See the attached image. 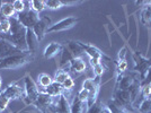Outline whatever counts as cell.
<instances>
[{
  "mask_svg": "<svg viewBox=\"0 0 151 113\" xmlns=\"http://www.w3.org/2000/svg\"><path fill=\"white\" fill-rule=\"evenodd\" d=\"M103 107H104V105H103V103H101V101L98 99L97 100V102L95 103L93 106H90L87 110V113H101V110H103Z\"/></svg>",
  "mask_w": 151,
  "mask_h": 113,
  "instance_id": "1f68e13d",
  "label": "cell"
},
{
  "mask_svg": "<svg viewBox=\"0 0 151 113\" xmlns=\"http://www.w3.org/2000/svg\"><path fill=\"white\" fill-rule=\"evenodd\" d=\"M28 5H29V9L36 14L42 13L45 9V2L43 0H32V1H28Z\"/></svg>",
  "mask_w": 151,
  "mask_h": 113,
  "instance_id": "d4e9b609",
  "label": "cell"
},
{
  "mask_svg": "<svg viewBox=\"0 0 151 113\" xmlns=\"http://www.w3.org/2000/svg\"><path fill=\"white\" fill-rule=\"evenodd\" d=\"M123 113H131V112H130L129 110H126V109H124V110H123Z\"/></svg>",
  "mask_w": 151,
  "mask_h": 113,
  "instance_id": "b9f144b4",
  "label": "cell"
},
{
  "mask_svg": "<svg viewBox=\"0 0 151 113\" xmlns=\"http://www.w3.org/2000/svg\"><path fill=\"white\" fill-rule=\"evenodd\" d=\"M70 107H71V113H87V104L82 103L81 101L79 100L76 96L72 103H70Z\"/></svg>",
  "mask_w": 151,
  "mask_h": 113,
  "instance_id": "603a6c76",
  "label": "cell"
},
{
  "mask_svg": "<svg viewBox=\"0 0 151 113\" xmlns=\"http://www.w3.org/2000/svg\"><path fill=\"white\" fill-rule=\"evenodd\" d=\"M0 15L6 17V18H12L16 16V12L14 9L13 1H2V5L0 7Z\"/></svg>",
  "mask_w": 151,
  "mask_h": 113,
  "instance_id": "d6986e66",
  "label": "cell"
},
{
  "mask_svg": "<svg viewBox=\"0 0 151 113\" xmlns=\"http://www.w3.org/2000/svg\"><path fill=\"white\" fill-rule=\"evenodd\" d=\"M44 93L49 94L50 96H52V97H59V96L63 95L64 91H63V88H62V85H60V84H58V83L53 82L49 87L45 89Z\"/></svg>",
  "mask_w": 151,
  "mask_h": 113,
  "instance_id": "7402d4cb",
  "label": "cell"
},
{
  "mask_svg": "<svg viewBox=\"0 0 151 113\" xmlns=\"http://www.w3.org/2000/svg\"><path fill=\"white\" fill-rule=\"evenodd\" d=\"M78 42H79L80 46L82 48V50L85 51V54L89 56V58H96V59H101V60H103V59H108L99 49H97L94 45L82 43L80 41H78Z\"/></svg>",
  "mask_w": 151,
  "mask_h": 113,
  "instance_id": "5bb4252c",
  "label": "cell"
},
{
  "mask_svg": "<svg viewBox=\"0 0 151 113\" xmlns=\"http://www.w3.org/2000/svg\"><path fill=\"white\" fill-rule=\"evenodd\" d=\"M79 19L76 18V17H67V18H63L61 20H59L57 23L52 24V25L47 28V32L46 33H54V32H62V31H67V30H70L72 28L73 26L78 23Z\"/></svg>",
  "mask_w": 151,
  "mask_h": 113,
  "instance_id": "9c48e42d",
  "label": "cell"
},
{
  "mask_svg": "<svg viewBox=\"0 0 151 113\" xmlns=\"http://www.w3.org/2000/svg\"><path fill=\"white\" fill-rule=\"evenodd\" d=\"M38 40L35 35V33L33 32V30L28 28L26 32V44H27V50L29 51L31 53H35L38 48Z\"/></svg>",
  "mask_w": 151,
  "mask_h": 113,
  "instance_id": "9a60e30c",
  "label": "cell"
},
{
  "mask_svg": "<svg viewBox=\"0 0 151 113\" xmlns=\"http://www.w3.org/2000/svg\"><path fill=\"white\" fill-rule=\"evenodd\" d=\"M22 53H24V52L22 50H19V49H17L16 46H14L13 44L9 43L8 41L0 38V60L7 59L9 56L22 54Z\"/></svg>",
  "mask_w": 151,
  "mask_h": 113,
  "instance_id": "30bf717a",
  "label": "cell"
},
{
  "mask_svg": "<svg viewBox=\"0 0 151 113\" xmlns=\"http://www.w3.org/2000/svg\"><path fill=\"white\" fill-rule=\"evenodd\" d=\"M10 22V33L5 34V35H0V38L8 41L9 43H12L14 46H16L17 49L22 50L23 52L27 50V44H26V32L27 28L24 27L19 23V20L15 17L9 18Z\"/></svg>",
  "mask_w": 151,
  "mask_h": 113,
  "instance_id": "6da1fadb",
  "label": "cell"
},
{
  "mask_svg": "<svg viewBox=\"0 0 151 113\" xmlns=\"http://www.w3.org/2000/svg\"><path fill=\"white\" fill-rule=\"evenodd\" d=\"M1 5H2V1H0V7H1Z\"/></svg>",
  "mask_w": 151,
  "mask_h": 113,
  "instance_id": "7bdbcfd3",
  "label": "cell"
},
{
  "mask_svg": "<svg viewBox=\"0 0 151 113\" xmlns=\"http://www.w3.org/2000/svg\"><path fill=\"white\" fill-rule=\"evenodd\" d=\"M2 93L6 95L10 101L22 99L25 103H27V97H26V94H25V89L20 87L17 82L9 84V85L2 91Z\"/></svg>",
  "mask_w": 151,
  "mask_h": 113,
  "instance_id": "ba28073f",
  "label": "cell"
},
{
  "mask_svg": "<svg viewBox=\"0 0 151 113\" xmlns=\"http://www.w3.org/2000/svg\"><path fill=\"white\" fill-rule=\"evenodd\" d=\"M55 97H52L46 93H41L38 97L32 103V105L37 109L41 113H50V109L54 103Z\"/></svg>",
  "mask_w": 151,
  "mask_h": 113,
  "instance_id": "52a82bcc",
  "label": "cell"
},
{
  "mask_svg": "<svg viewBox=\"0 0 151 113\" xmlns=\"http://www.w3.org/2000/svg\"><path fill=\"white\" fill-rule=\"evenodd\" d=\"M62 1L63 7H69V6H76V5H79V4H82V1H70V0H61Z\"/></svg>",
  "mask_w": 151,
  "mask_h": 113,
  "instance_id": "8d00e7d4",
  "label": "cell"
},
{
  "mask_svg": "<svg viewBox=\"0 0 151 113\" xmlns=\"http://www.w3.org/2000/svg\"><path fill=\"white\" fill-rule=\"evenodd\" d=\"M50 113H71V107L68 97L63 94L55 97L53 105L50 109Z\"/></svg>",
  "mask_w": 151,
  "mask_h": 113,
  "instance_id": "8fae6325",
  "label": "cell"
},
{
  "mask_svg": "<svg viewBox=\"0 0 151 113\" xmlns=\"http://www.w3.org/2000/svg\"><path fill=\"white\" fill-rule=\"evenodd\" d=\"M141 22L145 26L151 27V1H149L148 5H145L141 13Z\"/></svg>",
  "mask_w": 151,
  "mask_h": 113,
  "instance_id": "cb8c5ba5",
  "label": "cell"
},
{
  "mask_svg": "<svg viewBox=\"0 0 151 113\" xmlns=\"http://www.w3.org/2000/svg\"><path fill=\"white\" fill-rule=\"evenodd\" d=\"M140 76L137 72H131V74H127V75H123L121 77L120 80L116 82V86L115 89H121V91H127L130 86L132 85L134 80L139 78Z\"/></svg>",
  "mask_w": 151,
  "mask_h": 113,
  "instance_id": "4fadbf2b",
  "label": "cell"
},
{
  "mask_svg": "<svg viewBox=\"0 0 151 113\" xmlns=\"http://www.w3.org/2000/svg\"><path fill=\"white\" fill-rule=\"evenodd\" d=\"M69 72L67 71L65 69H59L57 70L55 75H54V78H53V82L58 83L60 85H62L63 83L65 82L68 78H69Z\"/></svg>",
  "mask_w": 151,
  "mask_h": 113,
  "instance_id": "484cf974",
  "label": "cell"
},
{
  "mask_svg": "<svg viewBox=\"0 0 151 113\" xmlns=\"http://www.w3.org/2000/svg\"><path fill=\"white\" fill-rule=\"evenodd\" d=\"M126 69H127V62H126L125 59L124 60H119L117 61V67H116L117 75H123Z\"/></svg>",
  "mask_w": 151,
  "mask_h": 113,
  "instance_id": "836d02e7",
  "label": "cell"
},
{
  "mask_svg": "<svg viewBox=\"0 0 151 113\" xmlns=\"http://www.w3.org/2000/svg\"><path fill=\"white\" fill-rule=\"evenodd\" d=\"M45 8L51 9V10H55L59 8H62V1L61 0H45Z\"/></svg>",
  "mask_w": 151,
  "mask_h": 113,
  "instance_id": "83f0119b",
  "label": "cell"
},
{
  "mask_svg": "<svg viewBox=\"0 0 151 113\" xmlns=\"http://www.w3.org/2000/svg\"><path fill=\"white\" fill-rule=\"evenodd\" d=\"M151 95V84H141V96L142 99H148Z\"/></svg>",
  "mask_w": 151,
  "mask_h": 113,
  "instance_id": "d6a6232c",
  "label": "cell"
},
{
  "mask_svg": "<svg viewBox=\"0 0 151 113\" xmlns=\"http://www.w3.org/2000/svg\"><path fill=\"white\" fill-rule=\"evenodd\" d=\"M25 5L26 1H22V0H14L13 1V6L16 14H20L23 13V12H25L26 9H27Z\"/></svg>",
  "mask_w": 151,
  "mask_h": 113,
  "instance_id": "f1b7e54d",
  "label": "cell"
},
{
  "mask_svg": "<svg viewBox=\"0 0 151 113\" xmlns=\"http://www.w3.org/2000/svg\"><path fill=\"white\" fill-rule=\"evenodd\" d=\"M16 18L18 19L19 23L24 26V27H26L27 30L28 28L33 30V27L38 22L40 16H38V14L34 13L29 8H27L25 12H23V13L20 14H16Z\"/></svg>",
  "mask_w": 151,
  "mask_h": 113,
  "instance_id": "8992f818",
  "label": "cell"
},
{
  "mask_svg": "<svg viewBox=\"0 0 151 113\" xmlns=\"http://www.w3.org/2000/svg\"><path fill=\"white\" fill-rule=\"evenodd\" d=\"M37 83H38V87H40V89H41V93H44L45 89L53 83V78H52L50 75H47V74L42 72V74L38 75Z\"/></svg>",
  "mask_w": 151,
  "mask_h": 113,
  "instance_id": "44dd1931",
  "label": "cell"
},
{
  "mask_svg": "<svg viewBox=\"0 0 151 113\" xmlns=\"http://www.w3.org/2000/svg\"><path fill=\"white\" fill-rule=\"evenodd\" d=\"M62 45H63V48H62V51H61V58H60V62H59L60 69H64V67H68L70 61H71L72 59H75V56L70 52V50L68 49V46L64 45V44H62Z\"/></svg>",
  "mask_w": 151,
  "mask_h": 113,
  "instance_id": "ac0fdd59",
  "label": "cell"
},
{
  "mask_svg": "<svg viewBox=\"0 0 151 113\" xmlns=\"http://www.w3.org/2000/svg\"><path fill=\"white\" fill-rule=\"evenodd\" d=\"M93 69H94V75H95V78H99L101 79V77L104 75V72H105V67H104V64H97V66H95L93 67Z\"/></svg>",
  "mask_w": 151,
  "mask_h": 113,
  "instance_id": "e575fe53",
  "label": "cell"
},
{
  "mask_svg": "<svg viewBox=\"0 0 151 113\" xmlns=\"http://www.w3.org/2000/svg\"><path fill=\"white\" fill-rule=\"evenodd\" d=\"M9 113H12V112H9Z\"/></svg>",
  "mask_w": 151,
  "mask_h": 113,
  "instance_id": "ee69618b",
  "label": "cell"
},
{
  "mask_svg": "<svg viewBox=\"0 0 151 113\" xmlns=\"http://www.w3.org/2000/svg\"><path fill=\"white\" fill-rule=\"evenodd\" d=\"M51 25H52V24H51V18L49 16H42L41 18L38 19V22L35 24V26L33 27V32L35 33L38 42L44 38L45 34H46V32H47V28H49Z\"/></svg>",
  "mask_w": 151,
  "mask_h": 113,
  "instance_id": "7c38bea8",
  "label": "cell"
},
{
  "mask_svg": "<svg viewBox=\"0 0 151 113\" xmlns=\"http://www.w3.org/2000/svg\"><path fill=\"white\" fill-rule=\"evenodd\" d=\"M68 69L75 74H81L86 70V62L82 58H75L70 61Z\"/></svg>",
  "mask_w": 151,
  "mask_h": 113,
  "instance_id": "e0dca14e",
  "label": "cell"
},
{
  "mask_svg": "<svg viewBox=\"0 0 151 113\" xmlns=\"http://www.w3.org/2000/svg\"><path fill=\"white\" fill-rule=\"evenodd\" d=\"M141 84H151V67L149 68V70H148V72H147V75L145 77V79L142 80Z\"/></svg>",
  "mask_w": 151,
  "mask_h": 113,
  "instance_id": "74e56055",
  "label": "cell"
},
{
  "mask_svg": "<svg viewBox=\"0 0 151 113\" xmlns=\"http://www.w3.org/2000/svg\"><path fill=\"white\" fill-rule=\"evenodd\" d=\"M64 45L68 46V49L73 54L75 58H82V56L85 54V51L82 50L78 41H67V42H64Z\"/></svg>",
  "mask_w": 151,
  "mask_h": 113,
  "instance_id": "ffe728a7",
  "label": "cell"
},
{
  "mask_svg": "<svg viewBox=\"0 0 151 113\" xmlns=\"http://www.w3.org/2000/svg\"><path fill=\"white\" fill-rule=\"evenodd\" d=\"M112 102L115 105L122 109L129 110V106H132V101H131V95L129 91H121V89H114L113 96H112ZM130 111V110H129Z\"/></svg>",
  "mask_w": 151,
  "mask_h": 113,
  "instance_id": "5b68a950",
  "label": "cell"
},
{
  "mask_svg": "<svg viewBox=\"0 0 151 113\" xmlns=\"http://www.w3.org/2000/svg\"><path fill=\"white\" fill-rule=\"evenodd\" d=\"M140 113H151V97L145 99L138 107Z\"/></svg>",
  "mask_w": 151,
  "mask_h": 113,
  "instance_id": "4316f807",
  "label": "cell"
},
{
  "mask_svg": "<svg viewBox=\"0 0 151 113\" xmlns=\"http://www.w3.org/2000/svg\"><path fill=\"white\" fill-rule=\"evenodd\" d=\"M125 51H126V48H123L122 50H120V53H119V60H124Z\"/></svg>",
  "mask_w": 151,
  "mask_h": 113,
  "instance_id": "ab89813d",
  "label": "cell"
},
{
  "mask_svg": "<svg viewBox=\"0 0 151 113\" xmlns=\"http://www.w3.org/2000/svg\"><path fill=\"white\" fill-rule=\"evenodd\" d=\"M77 97L81 101L82 103H87V100H88V91H86L85 88H81L79 91L78 95H77Z\"/></svg>",
  "mask_w": 151,
  "mask_h": 113,
  "instance_id": "d590c367",
  "label": "cell"
},
{
  "mask_svg": "<svg viewBox=\"0 0 151 113\" xmlns=\"http://www.w3.org/2000/svg\"><path fill=\"white\" fill-rule=\"evenodd\" d=\"M133 59H134V72H137L141 80L145 79V75L148 72L149 68L151 67V59H147L140 53H133Z\"/></svg>",
  "mask_w": 151,
  "mask_h": 113,
  "instance_id": "277c9868",
  "label": "cell"
},
{
  "mask_svg": "<svg viewBox=\"0 0 151 113\" xmlns=\"http://www.w3.org/2000/svg\"><path fill=\"white\" fill-rule=\"evenodd\" d=\"M75 85H76L75 80H73L71 77H69V78H68V79L62 84V88H63V91H64V93H63V94L67 95V93L71 92V91L73 89V87H75Z\"/></svg>",
  "mask_w": 151,
  "mask_h": 113,
  "instance_id": "f546056e",
  "label": "cell"
},
{
  "mask_svg": "<svg viewBox=\"0 0 151 113\" xmlns=\"http://www.w3.org/2000/svg\"><path fill=\"white\" fill-rule=\"evenodd\" d=\"M9 102H10V100L2 92H0V113H2L6 110L8 104H9Z\"/></svg>",
  "mask_w": 151,
  "mask_h": 113,
  "instance_id": "4dcf8cb0",
  "label": "cell"
},
{
  "mask_svg": "<svg viewBox=\"0 0 151 113\" xmlns=\"http://www.w3.org/2000/svg\"><path fill=\"white\" fill-rule=\"evenodd\" d=\"M24 82H25V94L27 97V104H31L38 97V95L41 94V89L36 85V83L32 79V77L28 74L24 77Z\"/></svg>",
  "mask_w": 151,
  "mask_h": 113,
  "instance_id": "3957f363",
  "label": "cell"
},
{
  "mask_svg": "<svg viewBox=\"0 0 151 113\" xmlns=\"http://www.w3.org/2000/svg\"><path fill=\"white\" fill-rule=\"evenodd\" d=\"M2 88V78H1V75H0V91Z\"/></svg>",
  "mask_w": 151,
  "mask_h": 113,
  "instance_id": "60d3db41",
  "label": "cell"
},
{
  "mask_svg": "<svg viewBox=\"0 0 151 113\" xmlns=\"http://www.w3.org/2000/svg\"><path fill=\"white\" fill-rule=\"evenodd\" d=\"M63 45L58 42H51L44 50V58L45 59H53L54 56H57L59 53H61Z\"/></svg>",
  "mask_w": 151,
  "mask_h": 113,
  "instance_id": "2e32d148",
  "label": "cell"
},
{
  "mask_svg": "<svg viewBox=\"0 0 151 113\" xmlns=\"http://www.w3.org/2000/svg\"><path fill=\"white\" fill-rule=\"evenodd\" d=\"M34 60V54L29 51H26L22 54L9 56L7 59L0 60V69H16L23 67Z\"/></svg>",
  "mask_w": 151,
  "mask_h": 113,
  "instance_id": "7a4b0ae2",
  "label": "cell"
},
{
  "mask_svg": "<svg viewBox=\"0 0 151 113\" xmlns=\"http://www.w3.org/2000/svg\"><path fill=\"white\" fill-rule=\"evenodd\" d=\"M89 63H90L91 67H95V66H97V64H101V59H96V58H90V59H89Z\"/></svg>",
  "mask_w": 151,
  "mask_h": 113,
  "instance_id": "f35d334b",
  "label": "cell"
}]
</instances>
